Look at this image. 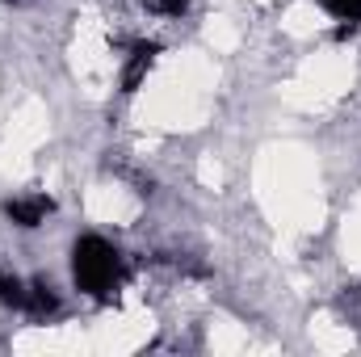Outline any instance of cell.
Instances as JSON below:
<instances>
[{
  "mask_svg": "<svg viewBox=\"0 0 361 357\" xmlns=\"http://www.w3.org/2000/svg\"><path fill=\"white\" fill-rule=\"evenodd\" d=\"M25 298H30V286L17 277V273H8V269H0V307H13V311H25Z\"/></svg>",
  "mask_w": 361,
  "mask_h": 357,
  "instance_id": "obj_5",
  "label": "cell"
},
{
  "mask_svg": "<svg viewBox=\"0 0 361 357\" xmlns=\"http://www.w3.org/2000/svg\"><path fill=\"white\" fill-rule=\"evenodd\" d=\"M143 8H147L152 17H180V13L189 8V0H143Z\"/></svg>",
  "mask_w": 361,
  "mask_h": 357,
  "instance_id": "obj_8",
  "label": "cell"
},
{
  "mask_svg": "<svg viewBox=\"0 0 361 357\" xmlns=\"http://www.w3.org/2000/svg\"><path fill=\"white\" fill-rule=\"evenodd\" d=\"M156 59H160V42H152V38L130 42L126 63H122V97H135V92L143 89V80H147V72L156 68Z\"/></svg>",
  "mask_w": 361,
  "mask_h": 357,
  "instance_id": "obj_3",
  "label": "cell"
},
{
  "mask_svg": "<svg viewBox=\"0 0 361 357\" xmlns=\"http://www.w3.org/2000/svg\"><path fill=\"white\" fill-rule=\"evenodd\" d=\"M336 307H341V315H345V320H353V324H357V320H361V286H345V294H341V303H336Z\"/></svg>",
  "mask_w": 361,
  "mask_h": 357,
  "instance_id": "obj_7",
  "label": "cell"
},
{
  "mask_svg": "<svg viewBox=\"0 0 361 357\" xmlns=\"http://www.w3.org/2000/svg\"><path fill=\"white\" fill-rule=\"evenodd\" d=\"M55 214V198L51 193H21V198H8L4 202V219L13 223V227H21V231H34V227H42L47 219Z\"/></svg>",
  "mask_w": 361,
  "mask_h": 357,
  "instance_id": "obj_2",
  "label": "cell"
},
{
  "mask_svg": "<svg viewBox=\"0 0 361 357\" xmlns=\"http://www.w3.org/2000/svg\"><path fill=\"white\" fill-rule=\"evenodd\" d=\"M319 4L341 21H361V0H319Z\"/></svg>",
  "mask_w": 361,
  "mask_h": 357,
  "instance_id": "obj_6",
  "label": "cell"
},
{
  "mask_svg": "<svg viewBox=\"0 0 361 357\" xmlns=\"http://www.w3.org/2000/svg\"><path fill=\"white\" fill-rule=\"evenodd\" d=\"M72 277H76L80 294H89L97 303H109L126 282V257L105 236H80L72 244Z\"/></svg>",
  "mask_w": 361,
  "mask_h": 357,
  "instance_id": "obj_1",
  "label": "cell"
},
{
  "mask_svg": "<svg viewBox=\"0 0 361 357\" xmlns=\"http://www.w3.org/2000/svg\"><path fill=\"white\" fill-rule=\"evenodd\" d=\"M55 311H59V294H55V286H51V282H30L25 315H34V320H47V315H55Z\"/></svg>",
  "mask_w": 361,
  "mask_h": 357,
  "instance_id": "obj_4",
  "label": "cell"
}]
</instances>
